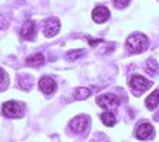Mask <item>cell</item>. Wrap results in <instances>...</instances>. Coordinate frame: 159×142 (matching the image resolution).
I'll return each instance as SVG.
<instances>
[{"mask_svg": "<svg viewBox=\"0 0 159 142\" xmlns=\"http://www.w3.org/2000/svg\"><path fill=\"white\" fill-rule=\"evenodd\" d=\"M39 89L43 91L45 95H50V94H53L57 88V85L54 82L53 78H48V76H44V78L39 79V83H38Z\"/></svg>", "mask_w": 159, "mask_h": 142, "instance_id": "cell-7", "label": "cell"}, {"mask_svg": "<svg viewBox=\"0 0 159 142\" xmlns=\"http://www.w3.org/2000/svg\"><path fill=\"white\" fill-rule=\"evenodd\" d=\"M35 32H37V26L34 21H26L20 28V37L24 40H32L35 37Z\"/></svg>", "mask_w": 159, "mask_h": 142, "instance_id": "cell-9", "label": "cell"}, {"mask_svg": "<svg viewBox=\"0 0 159 142\" xmlns=\"http://www.w3.org/2000/svg\"><path fill=\"white\" fill-rule=\"evenodd\" d=\"M159 104V91H153L149 97L146 98V107L149 110H155Z\"/></svg>", "mask_w": 159, "mask_h": 142, "instance_id": "cell-12", "label": "cell"}, {"mask_svg": "<svg viewBox=\"0 0 159 142\" xmlns=\"http://www.w3.org/2000/svg\"><path fill=\"white\" fill-rule=\"evenodd\" d=\"M152 133H153V126L150 123H142L136 129V136H137V139H142V141L149 139L152 136Z\"/></svg>", "mask_w": 159, "mask_h": 142, "instance_id": "cell-10", "label": "cell"}, {"mask_svg": "<svg viewBox=\"0 0 159 142\" xmlns=\"http://www.w3.org/2000/svg\"><path fill=\"white\" fill-rule=\"evenodd\" d=\"M82 54H83L82 50H79V51H69V53L66 54V57H67L69 60H76L77 57H80Z\"/></svg>", "mask_w": 159, "mask_h": 142, "instance_id": "cell-17", "label": "cell"}, {"mask_svg": "<svg viewBox=\"0 0 159 142\" xmlns=\"http://www.w3.org/2000/svg\"><path fill=\"white\" fill-rule=\"evenodd\" d=\"M89 125H91V119H89V116H86V114H80V116H77V117H75V119L70 120V123H69V129H70L73 133L80 135V133L86 132Z\"/></svg>", "mask_w": 159, "mask_h": 142, "instance_id": "cell-3", "label": "cell"}, {"mask_svg": "<svg viewBox=\"0 0 159 142\" xmlns=\"http://www.w3.org/2000/svg\"><path fill=\"white\" fill-rule=\"evenodd\" d=\"M146 69H148V72H149L150 75H155L156 72H158V63L155 62L153 59H149L148 62H146Z\"/></svg>", "mask_w": 159, "mask_h": 142, "instance_id": "cell-15", "label": "cell"}, {"mask_svg": "<svg viewBox=\"0 0 159 142\" xmlns=\"http://www.w3.org/2000/svg\"><path fill=\"white\" fill-rule=\"evenodd\" d=\"M101 120H102V123H104L105 126H108V127L114 126V125H116V122H117L114 113H111V111L102 113V114H101Z\"/></svg>", "mask_w": 159, "mask_h": 142, "instance_id": "cell-13", "label": "cell"}, {"mask_svg": "<svg viewBox=\"0 0 159 142\" xmlns=\"http://www.w3.org/2000/svg\"><path fill=\"white\" fill-rule=\"evenodd\" d=\"M44 62H45V57H44V54H41V53L32 54V56H29L28 59H26V64H28V66H32V68H38L41 64H44Z\"/></svg>", "mask_w": 159, "mask_h": 142, "instance_id": "cell-11", "label": "cell"}, {"mask_svg": "<svg viewBox=\"0 0 159 142\" xmlns=\"http://www.w3.org/2000/svg\"><path fill=\"white\" fill-rule=\"evenodd\" d=\"M125 45H127V49H129V51L131 54H139L149 47V40H148V37L145 34L134 32V34H131L127 38Z\"/></svg>", "mask_w": 159, "mask_h": 142, "instance_id": "cell-1", "label": "cell"}, {"mask_svg": "<svg viewBox=\"0 0 159 142\" xmlns=\"http://www.w3.org/2000/svg\"><path fill=\"white\" fill-rule=\"evenodd\" d=\"M7 82H9V79H7V75L5 73V70L0 68V91L2 89H5L7 87Z\"/></svg>", "mask_w": 159, "mask_h": 142, "instance_id": "cell-16", "label": "cell"}, {"mask_svg": "<svg viewBox=\"0 0 159 142\" xmlns=\"http://www.w3.org/2000/svg\"><path fill=\"white\" fill-rule=\"evenodd\" d=\"M89 95H91V89H89V88H83V87L76 88V89H75V94H73L75 100H86Z\"/></svg>", "mask_w": 159, "mask_h": 142, "instance_id": "cell-14", "label": "cell"}, {"mask_svg": "<svg viewBox=\"0 0 159 142\" xmlns=\"http://www.w3.org/2000/svg\"><path fill=\"white\" fill-rule=\"evenodd\" d=\"M129 3H130V0H114V5H116V7H118V9L125 7Z\"/></svg>", "mask_w": 159, "mask_h": 142, "instance_id": "cell-19", "label": "cell"}, {"mask_svg": "<svg viewBox=\"0 0 159 142\" xmlns=\"http://www.w3.org/2000/svg\"><path fill=\"white\" fill-rule=\"evenodd\" d=\"M150 85L152 83L148 79L143 78V76H139V75H136V76H133L130 79V87L136 94H140V92H143V91H146L148 88H150Z\"/></svg>", "mask_w": 159, "mask_h": 142, "instance_id": "cell-5", "label": "cell"}, {"mask_svg": "<svg viewBox=\"0 0 159 142\" xmlns=\"http://www.w3.org/2000/svg\"><path fill=\"white\" fill-rule=\"evenodd\" d=\"M92 19L97 24H102L105 21L110 19V10L107 9L105 6H97L93 12H92Z\"/></svg>", "mask_w": 159, "mask_h": 142, "instance_id": "cell-8", "label": "cell"}, {"mask_svg": "<svg viewBox=\"0 0 159 142\" xmlns=\"http://www.w3.org/2000/svg\"><path fill=\"white\" fill-rule=\"evenodd\" d=\"M97 104L102 108L111 110V108L118 107L120 100H118V97L114 95V94H102V95H99V97L97 98Z\"/></svg>", "mask_w": 159, "mask_h": 142, "instance_id": "cell-4", "label": "cell"}, {"mask_svg": "<svg viewBox=\"0 0 159 142\" xmlns=\"http://www.w3.org/2000/svg\"><path fill=\"white\" fill-rule=\"evenodd\" d=\"M2 113L7 119H19L24 116L25 106L19 101H6L2 106Z\"/></svg>", "mask_w": 159, "mask_h": 142, "instance_id": "cell-2", "label": "cell"}, {"mask_svg": "<svg viewBox=\"0 0 159 142\" xmlns=\"http://www.w3.org/2000/svg\"><path fill=\"white\" fill-rule=\"evenodd\" d=\"M58 31H60V21L57 18H50L48 21H45V25H44L45 37H54Z\"/></svg>", "mask_w": 159, "mask_h": 142, "instance_id": "cell-6", "label": "cell"}, {"mask_svg": "<svg viewBox=\"0 0 159 142\" xmlns=\"http://www.w3.org/2000/svg\"><path fill=\"white\" fill-rule=\"evenodd\" d=\"M19 82H20V88H24V89H29L31 88V78H20L19 79Z\"/></svg>", "mask_w": 159, "mask_h": 142, "instance_id": "cell-18", "label": "cell"}]
</instances>
